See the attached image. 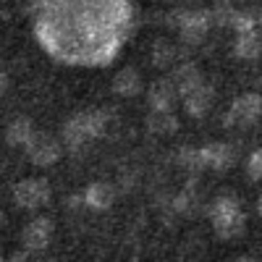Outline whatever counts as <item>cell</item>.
<instances>
[{
	"mask_svg": "<svg viewBox=\"0 0 262 262\" xmlns=\"http://www.w3.org/2000/svg\"><path fill=\"white\" fill-rule=\"evenodd\" d=\"M24 149H27V155L32 158L34 165H53L63 152L58 139H53L50 134H42V131H34Z\"/></svg>",
	"mask_w": 262,
	"mask_h": 262,
	"instance_id": "1",
	"label": "cell"
},
{
	"mask_svg": "<svg viewBox=\"0 0 262 262\" xmlns=\"http://www.w3.org/2000/svg\"><path fill=\"white\" fill-rule=\"evenodd\" d=\"M13 194H16V202H18L21 207L34 210V207H39V205L48 202L50 189H48V181H45V179H27V181H21V184L16 186Z\"/></svg>",
	"mask_w": 262,
	"mask_h": 262,
	"instance_id": "2",
	"label": "cell"
},
{
	"mask_svg": "<svg viewBox=\"0 0 262 262\" xmlns=\"http://www.w3.org/2000/svg\"><path fill=\"white\" fill-rule=\"evenodd\" d=\"M262 113V97L259 95H242L233 105H231V113H228V123H236V126H249L259 118Z\"/></svg>",
	"mask_w": 262,
	"mask_h": 262,
	"instance_id": "3",
	"label": "cell"
},
{
	"mask_svg": "<svg viewBox=\"0 0 262 262\" xmlns=\"http://www.w3.org/2000/svg\"><path fill=\"white\" fill-rule=\"evenodd\" d=\"M210 29V16L207 13H184L179 18V32H181V39L186 45H196V42H202L205 34Z\"/></svg>",
	"mask_w": 262,
	"mask_h": 262,
	"instance_id": "4",
	"label": "cell"
},
{
	"mask_svg": "<svg viewBox=\"0 0 262 262\" xmlns=\"http://www.w3.org/2000/svg\"><path fill=\"white\" fill-rule=\"evenodd\" d=\"M53 238V221L50 217H37L24 228V247L32 252H39L50 244Z\"/></svg>",
	"mask_w": 262,
	"mask_h": 262,
	"instance_id": "5",
	"label": "cell"
},
{
	"mask_svg": "<svg viewBox=\"0 0 262 262\" xmlns=\"http://www.w3.org/2000/svg\"><path fill=\"white\" fill-rule=\"evenodd\" d=\"M179 90L170 79H160L155 84H149V92H147V102L152 111H170L173 100H176Z\"/></svg>",
	"mask_w": 262,
	"mask_h": 262,
	"instance_id": "6",
	"label": "cell"
},
{
	"mask_svg": "<svg viewBox=\"0 0 262 262\" xmlns=\"http://www.w3.org/2000/svg\"><path fill=\"white\" fill-rule=\"evenodd\" d=\"M212 226H215V233L221 238H236L244 233V226H247V217L242 210H233V212H223V215H215L212 217Z\"/></svg>",
	"mask_w": 262,
	"mask_h": 262,
	"instance_id": "7",
	"label": "cell"
},
{
	"mask_svg": "<svg viewBox=\"0 0 262 262\" xmlns=\"http://www.w3.org/2000/svg\"><path fill=\"white\" fill-rule=\"evenodd\" d=\"M113 92L121 95V97H134L142 92V74L137 69H131V66H126V69H121L113 79Z\"/></svg>",
	"mask_w": 262,
	"mask_h": 262,
	"instance_id": "8",
	"label": "cell"
},
{
	"mask_svg": "<svg viewBox=\"0 0 262 262\" xmlns=\"http://www.w3.org/2000/svg\"><path fill=\"white\" fill-rule=\"evenodd\" d=\"M184 107H186V113L194 116V118L205 116L210 107H212V90H210L207 84H200L196 90H191V92L184 97Z\"/></svg>",
	"mask_w": 262,
	"mask_h": 262,
	"instance_id": "9",
	"label": "cell"
},
{
	"mask_svg": "<svg viewBox=\"0 0 262 262\" xmlns=\"http://www.w3.org/2000/svg\"><path fill=\"white\" fill-rule=\"evenodd\" d=\"M202 160H205V168L228 170L233 163V149L228 144H207L202 147Z\"/></svg>",
	"mask_w": 262,
	"mask_h": 262,
	"instance_id": "10",
	"label": "cell"
},
{
	"mask_svg": "<svg viewBox=\"0 0 262 262\" xmlns=\"http://www.w3.org/2000/svg\"><path fill=\"white\" fill-rule=\"evenodd\" d=\"M170 81L176 84L179 95H184V97H186L191 90H196V86L202 84V76H200V71H196L191 63H184V66H179V69H173Z\"/></svg>",
	"mask_w": 262,
	"mask_h": 262,
	"instance_id": "11",
	"label": "cell"
},
{
	"mask_svg": "<svg viewBox=\"0 0 262 262\" xmlns=\"http://www.w3.org/2000/svg\"><path fill=\"white\" fill-rule=\"evenodd\" d=\"M113 196H116V191H113L111 184H92L84 194V202L92 210H107L113 205Z\"/></svg>",
	"mask_w": 262,
	"mask_h": 262,
	"instance_id": "12",
	"label": "cell"
},
{
	"mask_svg": "<svg viewBox=\"0 0 262 262\" xmlns=\"http://www.w3.org/2000/svg\"><path fill=\"white\" fill-rule=\"evenodd\" d=\"M147 128L152 131V134H158V137H168V134H173V131L179 128V121L173 118L170 111H152L147 116Z\"/></svg>",
	"mask_w": 262,
	"mask_h": 262,
	"instance_id": "13",
	"label": "cell"
},
{
	"mask_svg": "<svg viewBox=\"0 0 262 262\" xmlns=\"http://www.w3.org/2000/svg\"><path fill=\"white\" fill-rule=\"evenodd\" d=\"M32 134H34L32 123H29L27 118H16V121H11L8 128H6V142H8L11 147H27V142L32 139Z\"/></svg>",
	"mask_w": 262,
	"mask_h": 262,
	"instance_id": "14",
	"label": "cell"
},
{
	"mask_svg": "<svg viewBox=\"0 0 262 262\" xmlns=\"http://www.w3.org/2000/svg\"><path fill=\"white\" fill-rule=\"evenodd\" d=\"M92 137L86 134V128H84V123H81V116H76V118H71L69 123L63 126V142H66V147H71V149H81L84 147V142H90Z\"/></svg>",
	"mask_w": 262,
	"mask_h": 262,
	"instance_id": "15",
	"label": "cell"
},
{
	"mask_svg": "<svg viewBox=\"0 0 262 262\" xmlns=\"http://www.w3.org/2000/svg\"><path fill=\"white\" fill-rule=\"evenodd\" d=\"M176 45L168 39H158L155 45H152V63L158 66V69H170L173 63H176Z\"/></svg>",
	"mask_w": 262,
	"mask_h": 262,
	"instance_id": "16",
	"label": "cell"
},
{
	"mask_svg": "<svg viewBox=\"0 0 262 262\" xmlns=\"http://www.w3.org/2000/svg\"><path fill=\"white\" fill-rule=\"evenodd\" d=\"M259 53H262V42L254 34V29L238 34V39H236V55H242V58H257Z\"/></svg>",
	"mask_w": 262,
	"mask_h": 262,
	"instance_id": "17",
	"label": "cell"
},
{
	"mask_svg": "<svg viewBox=\"0 0 262 262\" xmlns=\"http://www.w3.org/2000/svg\"><path fill=\"white\" fill-rule=\"evenodd\" d=\"M79 116H81V123H84V128H86L90 137H102L105 134L107 118H105L102 111H86V113H79Z\"/></svg>",
	"mask_w": 262,
	"mask_h": 262,
	"instance_id": "18",
	"label": "cell"
},
{
	"mask_svg": "<svg viewBox=\"0 0 262 262\" xmlns=\"http://www.w3.org/2000/svg\"><path fill=\"white\" fill-rule=\"evenodd\" d=\"M179 163H181L186 170H191V173L202 170V168H205V160H202V149H196V147H184V149L179 152Z\"/></svg>",
	"mask_w": 262,
	"mask_h": 262,
	"instance_id": "19",
	"label": "cell"
},
{
	"mask_svg": "<svg viewBox=\"0 0 262 262\" xmlns=\"http://www.w3.org/2000/svg\"><path fill=\"white\" fill-rule=\"evenodd\" d=\"M233 210H238V202L233 200V196H217V200L210 205V217H215V215H223V212H233Z\"/></svg>",
	"mask_w": 262,
	"mask_h": 262,
	"instance_id": "20",
	"label": "cell"
},
{
	"mask_svg": "<svg viewBox=\"0 0 262 262\" xmlns=\"http://www.w3.org/2000/svg\"><path fill=\"white\" fill-rule=\"evenodd\" d=\"M247 173H249V179L262 181V149L252 152V158H249V163H247Z\"/></svg>",
	"mask_w": 262,
	"mask_h": 262,
	"instance_id": "21",
	"label": "cell"
},
{
	"mask_svg": "<svg viewBox=\"0 0 262 262\" xmlns=\"http://www.w3.org/2000/svg\"><path fill=\"white\" fill-rule=\"evenodd\" d=\"M233 27H236L238 34H242V32H252L254 29V21L249 16H233Z\"/></svg>",
	"mask_w": 262,
	"mask_h": 262,
	"instance_id": "22",
	"label": "cell"
},
{
	"mask_svg": "<svg viewBox=\"0 0 262 262\" xmlns=\"http://www.w3.org/2000/svg\"><path fill=\"white\" fill-rule=\"evenodd\" d=\"M257 212H259V217H262V194H259V200H257Z\"/></svg>",
	"mask_w": 262,
	"mask_h": 262,
	"instance_id": "23",
	"label": "cell"
}]
</instances>
